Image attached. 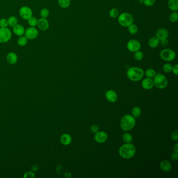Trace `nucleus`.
Wrapping results in <instances>:
<instances>
[{
	"label": "nucleus",
	"instance_id": "20e7f679",
	"mask_svg": "<svg viewBox=\"0 0 178 178\" xmlns=\"http://www.w3.org/2000/svg\"><path fill=\"white\" fill-rule=\"evenodd\" d=\"M118 20L119 24L121 26L124 27H127L130 25L133 24L134 18L132 14L129 13L124 12V13H121L118 16Z\"/></svg>",
	"mask_w": 178,
	"mask_h": 178
},
{
	"label": "nucleus",
	"instance_id": "cd10ccee",
	"mask_svg": "<svg viewBox=\"0 0 178 178\" xmlns=\"http://www.w3.org/2000/svg\"><path fill=\"white\" fill-rule=\"evenodd\" d=\"M134 57L136 60L140 61H142L144 58V54L142 52L139 50V51L135 52Z\"/></svg>",
	"mask_w": 178,
	"mask_h": 178
},
{
	"label": "nucleus",
	"instance_id": "412c9836",
	"mask_svg": "<svg viewBox=\"0 0 178 178\" xmlns=\"http://www.w3.org/2000/svg\"><path fill=\"white\" fill-rule=\"evenodd\" d=\"M13 31H14V33L18 36H22L23 35H24L25 32L24 27L22 25H18V24H17L15 26H14Z\"/></svg>",
	"mask_w": 178,
	"mask_h": 178
},
{
	"label": "nucleus",
	"instance_id": "dca6fc26",
	"mask_svg": "<svg viewBox=\"0 0 178 178\" xmlns=\"http://www.w3.org/2000/svg\"><path fill=\"white\" fill-rule=\"evenodd\" d=\"M37 25L40 29L46 30L49 27V24L46 18H41L38 20Z\"/></svg>",
	"mask_w": 178,
	"mask_h": 178
},
{
	"label": "nucleus",
	"instance_id": "f8f14e48",
	"mask_svg": "<svg viewBox=\"0 0 178 178\" xmlns=\"http://www.w3.org/2000/svg\"><path fill=\"white\" fill-rule=\"evenodd\" d=\"M106 99L111 103L116 102L118 99V95L115 91L113 90H109L106 93Z\"/></svg>",
	"mask_w": 178,
	"mask_h": 178
},
{
	"label": "nucleus",
	"instance_id": "ddd939ff",
	"mask_svg": "<svg viewBox=\"0 0 178 178\" xmlns=\"http://www.w3.org/2000/svg\"><path fill=\"white\" fill-rule=\"evenodd\" d=\"M168 36V31L165 28H160L156 32V37L160 40L166 39Z\"/></svg>",
	"mask_w": 178,
	"mask_h": 178
},
{
	"label": "nucleus",
	"instance_id": "f03ea898",
	"mask_svg": "<svg viewBox=\"0 0 178 178\" xmlns=\"http://www.w3.org/2000/svg\"><path fill=\"white\" fill-rule=\"evenodd\" d=\"M144 72L141 68L139 67H131L127 71V75L129 79L134 81H139L142 78Z\"/></svg>",
	"mask_w": 178,
	"mask_h": 178
},
{
	"label": "nucleus",
	"instance_id": "f257e3e1",
	"mask_svg": "<svg viewBox=\"0 0 178 178\" xmlns=\"http://www.w3.org/2000/svg\"><path fill=\"white\" fill-rule=\"evenodd\" d=\"M119 153L123 158L131 159L134 156L136 153V149L132 144L127 143L120 147Z\"/></svg>",
	"mask_w": 178,
	"mask_h": 178
},
{
	"label": "nucleus",
	"instance_id": "e433bc0d",
	"mask_svg": "<svg viewBox=\"0 0 178 178\" xmlns=\"http://www.w3.org/2000/svg\"><path fill=\"white\" fill-rule=\"evenodd\" d=\"M171 137L173 141H178V131L177 130L174 131L171 133Z\"/></svg>",
	"mask_w": 178,
	"mask_h": 178
},
{
	"label": "nucleus",
	"instance_id": "4be33fe9",
	"mask_svg": "<svg viewBox=\"0 0 178 178\" xmlns=\"http://www.w3.org/2000/svg\"><path fill=\"white\" fill-rule=\"evenodd\" d=\"M141 112L142 111H141V108L138 107H134L131 111L132 115L134 118H137L140 117L141 115Z\"/></svg>",
	"mask_w": 178,
	"mask_h": 178
},
{
	"label": "nucleus",
	"instance_id": "a878e982",
	"mask_svg": "<svg viewBox=\"0 0 178 178\" xmlns=\"http://www.w3.org/2000/svg\"><path fill=\"white\" fill-rule=\"evenodd\" d=\"M156 74V71L152 69H149L145 72V75L147 77L150 78H154Z\"/></svg>",
	"mask_w": 178,
	"mask_h": 178
},
{
	"label": "nucleus",
	"instance_id": "473e14b6",
	"mask_svg": "<svg viewBox=\"0 0 178 178\" xmlns=\"http://www.w3.org/2000/svg\"><path fill=\"white\" fill-rule=\"evenodd\" d=\"M17 42L20 46H25L27 43V38L26 37H22L18 39Z\"/></svg>",
	"mask_w": 178,
	"mask_h": 178
},
{
	"label": "nucleus",
	"instance_id": "f704fd0d",
	"mask_svg": "<svg viewBox=\"0 0 178 178\" xmlns=\"http://www.w3.org/2000/svg\"><path fill=\"white\" fill-rule=\"evenodd\" d=\"M40 14H41L42 18H46L49 16V12L47 8H44L41 11Z\"/></svg>",
	"mask_w": 178,
	"mask_h": 178
},
{
	"label": "nucleus",
	"instance_id": "1a4fd4ad",
	"mask_svg": "<svg viewBox=\"0 0 178 178\" xmlns=\"http://www.w3.org/2000/svg\"><path fill=\"white\" fill-rule=\"evenodd\" d=\"M20 16L24 20H28L32 17V12L28 6H23L20 10Z\"/></svg>",
	"mask_w": 178,
	"mask_h": 178
},
{
	"label": "nucleus",
	"instance_id": "9d476101",
	"mask_svg": "<svg viewBox=\"0 0 178 178\" xmlns=\"http://www.w3.org/2000/svg\"><path fill=\"white\" fill-rule=\"evenodd\" d=\"M94 139L97 143H103L107 141L108 139V134L105 131H98L95 133Z\"/></svg>",
	"mask_w": 178,
	"mask_h": 178
},
{
	"label": "nucleus",
	"instance_id": "7ed1b4c3",
	"mask_svg": "<svg viewBox=\"0 0 178 178\" xmlns=\"http://www.w3.org/2000/svg\"><path fill=\"white\" fill-rule=\"evenodd\" d=\"M135 123L136 120L132 115H125L121 119V128L124 131H130L134 127Z\"/></svg>",
	"mask_w": 178,
	"mask_h": 178
},
{
	"label": "nucleus",
	"instance_id": "9b49d317",
	"mask_svg": "<svg viewBox=\"0 0 178 178\" xmlns=\"http://www.w3.org/2000/svg\"><path fill=\"white\" fill-rule=\"evenodd\" d=\"M25 37L29 39H34L37 37L38 31L34 27L28 28L25 32Z\"/></svg>",
	"mask_w": 178,
	"mask_h": 178
},
{
	"label": "nucleus",
	"instance_id": "6e6552de",
	"mask_svg": "<svg viewBox=\"0 0 178 178\" xmlns=\"http://www.w3.org/2000/svg\"><path fill=\"white\" fill-rule=\"evenodd\" d=\"M127 47L130 51L135 52L141 49V44L137 40L131 39L127 43Z\"/></svg>",
	"mask_w": 178,
	"mask_h": 178
},
{
	"label": "nucleus",
	"instance_id": "ea45409f",
	"mask_svg": "<svg viewBox=\"0 0 178 178\" xmlns=\"http://www.w3.org/2000/svg\"><path fill=\"white\" fill-rule=\"evenodd\" d=\"M172 72L173 73L176 75H178V65L176 64L173 66H172Z\"/></svg>",
	"mask_w": 178,
	"mask_h": 178
},
{
	"label": "nucleus",
	"instance_id": "5701e85b",
	"mask_svg": "<svg viewBox=\"0 0 178 178\" xmlns=\"http://www.w3.org/2000/svg\"><path fill=\"white\" fill-rule=\"evenodd\" d=\"M122 139L127 143H131L133 142L132 136L129 133H125L123 135Z\"/></svg>",
	"mask_w": 178,
	"mask_h": 178
},
{
	"label": "nucleus",
	"instance_id": "b1692460",
	"mask_svg": "<svg viewBox=\"0 0 178 178\" xmlns=\"http://www.w3.org/2000/svg\"><path fill=\"white\" fill-rule=\"evenodd\" d=\"M127 28H128V31L130 32V34H132V35H135V34H137L138 32V27L135 24H131L130 26L127 27Z\"/></svg>",
	"mask_w": 178,
	"mask_h": 178
},
{
	"label": "nucleus",
	"instance_id": "c9c22d12",
	"mask_svg": "<svg viewBox=\"0 0 178 178\" xmlns=\"http://www.w3.org/2000/svg\"><path fill=\"white\" fill-rule=\"evenodd\" d=\"M8 25V22L7 20L4 19V18L0 20V27L1 28H7Z\"/></svg>",
	"mask_w": 178,
	"mask_h": 178
},
{
	"label": "nucleus",
	"instance_id": "2f4dec72",
	"mask_svg": "<svg viewBox=\"0 0 178 178\" xmlns=\"http://www.w3.org/2000/svg\"><path fill=\"white\" fill-rule=\"evenodd\" d=\"M173 66L170 63H166L163 66V70L166 73H170L172 72Z\"/></svg>",
	"mask_w": 178,
	"mask_h": 178
},
{
	"label": "nucleus",
	"instance_id": "37998d69",
	"mask_svg": "<svg viewBox=\"0 0 178 178\" xmlns=\"http://www.w3.org/2000/svg\"><path fill=\"white\" fill-rule=\"evenodd\" d=\"M173 149H174V152L178 153V144L176 143V144L174 145L173 147Z\"/></svg>",
	"mask_w": 178,
	"mask_h": 178
},
{
	"label": "nucleus",
	"instance_id": "4c0bfd02",
	"mask_svg": "<svg viewBox=\"0 0 178 178\" xmlns=\"http://www.w3.org/2000/svg\"><path fill=\"white\" fill-rule=\"evenodd\" d=\"M35 176V175L34 174V172H32V171H29V172H27L25 173L24 175V178H34Z\"/></svg>",
	"mask_w": 178,
	"mask_h": 178
},
{
	"label": "nucleus",
	"instance_id": "bb28decb",
	"mask_svg": "<svg viewBox=\"0 0 178 178\" xmlns=\"http://www.w3.org/2000/svg\"><path fill=\"white\" fill-rule=\"evenodd\" d=\"M119 15V10L116 8H113L109 12V16L112 18H116Z\"/></svg>",
	"mask_w": 178,
	"mask_h": 178
},
{
	"label": "nucleus",
	"instance_id": "7c9ffc66",
	"mask_svg": "<svg viewBox=\"0 0 178 178\" xmlns=\"http://www.w3.org/2000/svg\"><path fill=\"white\" fill-rule=\"evenodd\" d=\"M38 20L36 17H32L28 19V24L32 27H35L37 25Z\"/></svg>",
	"mask_w": 178,
	"mask_h": 178
},
{
	"label": "nucleus",
	"instance_id": "58836bf2",
	"mask_svg": "<svg viewBox=\"0 0 178 178\" xmlns=\"http://www.w3.org/2000/svg\"><path fill=\"white\" fill-rule=\"evenodd\" d=\"M91 130L93 133H96L99 131V127L96 125H93L91 127Z\"/></svg>",
	"mask_w": 178,
	"mask_h": 178
},
{
	"label": "nucleus",
	"instance_id": "6ab92c4d",
	"mask_svg": "<svg viewBox=\"0 0 178 178\" xmlns=\"http://www.w3.org/2000/svg\"><path fill=\"white\" fill-rule=\"evenodd\" d=\"M160 44V40L156 36L152 37L149 40V45L152 48H156L158 47Z\"/></svg>",
	"mask_w": 178,
	"mask_h": 178
},
{
	"label": "nucleus",
	"instance_id": "a211bd4d",
	"mask_svg": "<svg viewBox=\"0 0 178 178\" xmlns=\"http://www.w3.org/2000/svg\"><path fill=\"white\" fill-rule=\"evenodd\" d=\"M7 61L11 64H15L17 61V56L13 52H10L6 57Z\"/></svg>",
	"mask_w": 178,
	"mask_h": 178
},
{
	"label": "nucleus",
	"instance_id": "2eb2a0df",
	"mask_svg": "<svg viewBox=\"0 0 178 178\" xmlns=\"http://www.w3.org/2000/svg\"><path fill=\"white\" fill-rule=\"evenodd\" d=\"M160 168L161 170L164 172H169L172 168V165L169 161L164 160L160 163Z\"/></svg>",
	"mask_w": 178,
	"mask_h": 178
},
{
	"label": "nucleus",
	"instance_id": "393cba45",
	"mask_svg": "<svg viewBox=\"0 0 178 178\" xmlns=\"http://www.w3.org/2000/svg\"><path fill=\"white\" fill-rule=\"evenodd\" d=\"M58 3L62 8H67L71 4V0H58Z\"/></svg>",
	"mask_w": 178,
	"mask_h": 178
},
{
	"label": "nucleus",
	"instance_id": "c03bdc74",
	"mask_svg": "<svg viewBox=\"0 0 178 178\" xmlns=\"http://www.w3.org/2000/svg\"><path fill=\"white\" fill-rule=\"evenodd\" d=\"M139 1L141 3H143V0H139Z\"/></svg>",
	"mask_w": 178,
	"mask_h": 178
},
{
	"label": "nucleus",
	"instance_id": "4468645a",
	"mask_svg": "<svg viewBox=\"0 0 178 178\" xmlns=\"http://www.w3.org/2000/svg\"><path fill=\"white\" fill-rule=\"evenodd\" d=\"M142 86L144 89L146 90H149L152 88L153 86H154V81L152 78H146L143 79L142 82Z\"/></svg>",
	"mask_w": 178,
	"mask_h": 178
},
{
	"label": "nucleus",
	"instance_id": "aec40b11",
	"mask_svg": "<svg viewBox=\"0 0 178 178\" xmlns=\"http://www.w3.org/2000/svg\"><path fill=\"white\" fill-rule=\"evenodd\" d=\"M168 6L169 10L173 12L178 10V0H169Z\"/></svg>",
	"mask_w": 178,
	"mask_h": 178
},
{
	"label": "nucleus",
	"instance_id": "79ce46f5",
	"mask_svg": "<svg viewBox=\"0 0 178 178\" xmlns=\"http://www.w3.org/2000/svg\"><path fill=\"white\" fill-rule=\"evenodd\" d=\"M171 158L172 160H176L178 158V153L174 152L172 153L171 156Z\"/></svg>",
	"mask_w": 178,
	"mask_h": 178
},
{
	"label": "nucleus",
	"instance_id": "a19ab883",
	"mask_svg": "<svg viewBox=\"0 0 178 178\" xmlns=\"http://www.w3.org/2000/svg\"><path fill=\"white\" fill-rule=\"evenodd\" d=\"M160 44L163 46H167L168 45L169 41L167 38L160 40Z\"/></svg>",
	"mask_w": 178,
	"mask_h": 178
},
{
	"label": "nucleus",
	"instance_id": "0eeeda50",
	"mask_svg": "<svg viewBox=\"0 0 178 178\" xmlns=\"http://www.w3.org/2000/svg\"><path fill=\"white\" fill-rule=\"evenodd\" d=\"M12 37V32L8 28H0V43L8 41Z\"/></svg>",
	"mask_w": 178,
	"mask_h": 178
},
{
	"label": "nucleus",
	"instance_id": "f3484780",
	"mask_svg": "<svg viewBox=\"0 0 178 178\" xmlns=\"http://www.w3.org/2000/svg\"><path fill=\"white\" fill-rule=\"evenodd\" d=\"M72 137L70 135L67 133H65L62 135L61 137H60V141L62 144L64 145H69L72 142Z\"/></svg>",
	"mask_w": 178,
	"mask_h": 178
},
{
	"label": "nucleus",
	"instance_id": "423d86ee",
	"mask_svg": "<svg viewBox=\"0 0 178 178\" xmlns=\"http://www.w3.org/2000/svg\"><path fill=\"white\" fill-rule=\"evenodd\" d=\"M160 57L164 61H172L176 57V54L173 50L165 49L160 52Z\"/></svg>",
	"mask_w": 178,
	"mask_h": 178
},
{
	"label": "nucleus",
	"instance_id": "c85d7f7f",
	"mask_svg": "<svg viewBox=\"0 0 178 178\" xmlns=\"http://www.w3.org/2000/svg\"><path fill=\"white\" fill-rule=\"evenodd\" d=\"M169 20L172 23H176L178 20V13L176 11H174L171 13L169 16Z\"/></svg>",
	"mask_w": 178,
	"mask_h": 178
},
{
	"label": "nucleus",
	"instance_id": "39448f33",
	"mask_svg": "<svg viewBox=\"0 0 178 178\" xmlns=\"http://www.w3.org/2000/svg\"><path fill=\"white\" fill-rule=\"evenodd\" d=\"M154 84L156 87L158 89H164L168 85V79L163 74H158L154 77Z\"/></svg>",
	"mask_w": 178,
	"mask_h": 178
},
{
	"label": "nucleus",
	"instance_id": "72a5a7b5",
	"mask_svg": "<svg viewBox=\"0 0 178 178\" xmlns=\"http://www.w3.org/2000/svg\"><path fill=\"white\" fill-rule=\"evenodd\" d=\"M156 0H143V4L146 6H152L154 5Z\"/></svg>",
	"mask_w": 178,
	"mask_h": 178
},
{
	"label": "nucleus",
	"instance_id": "c756f323",
	"mask_svg": "<svg viewBox=\"0 0 178 178\" xmlns=\"http://www.w3.org/2000/svg\"><path fill=\"white\" fill-rule=\"evenodd\" d=\"M8 24L11 27H14L17 24V19L14 17V16H12L10 18H8Z\"/></svg>",
	"mask_w": 178,
	"mask_h": 178
}]
</instances>
